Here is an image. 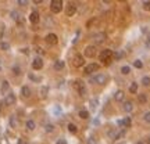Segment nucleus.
Here are the masks:
<instances>
[{
	"instance_id": "obj_1",
	"label": "nucleus",
	"mask_w": 150,
	"mask_h": 144,
	"mask_svg": "<svg viewBox=\"0 0 150 144\" xmlns=\"http://www.w3.org/2000/svg\"><path fill=\"white\" fill-rule=\"evenodd\" d=\"M113 50H110V49H106V50H103L102 53H100V55H99V58H100V61H103V64L104 65H108V64L111 62V57H113Z\"/></svg>"
},
{
	"instance_id": "obj_2",
	"label": "nucleus",
	"mask_w": 150,
	"mask_h": 144,
	"mask_svg": "<svg viewBox=\"0 0 150 144\" xmlns=\"http://www.w3.org/2000/svg\"><path fill=\"white\" fill-rule=\"evenodd\" d=\"M107 81H108V76H107V75H103V74H97V75H95V76L90 78L92 83H96V85H100V86L106 85Z\"/></svg>"
},
{
	"instance_id": "obj_3",
	"label": "nucleus",
	"mask_w": 150,
	"mask_h": 144,
	"mask_svg": "<svg viewBox=\"0 0 150 144\" xmlns=\"http://www.w3.org/2000/svg\"><path fill=\"white\" fill-rule=\"evenodd\" d=\"M50 10H51V13L58 14L60 11L63 10V2L61 0H51L50 2Z\"/></svg>"
},
{
	"instance_id": "obj_4",
	"label": "nucleus",
	"mask_w": 150,
	"mask_h": 144,
	"mask_svg": "<svg viewBox=\"0 0 150 144\" xmlns=\"http://www.w3.org/2000/svg\"><path fill=\"white\" fill-rule=\"evenodd\" d=\"M72 86H74V89L79 93V96H85L86 94V89H85V83L82 81H75L74 83H72Z\"/></svg>"
},
{
	"instance_id": "obj_5",
	"label": "nucleus",
	"mask_w": 150,
	"mask_h": 144,
	"mask_svg": "<svg viewBox=\"0 0 150 144\" xmlns=\"http://www.w3.org/2000/svg\"><path fill=\"white\" fill-rule=\"evenodd\" d=\"M90 39L96 42V45H100V43H103V42L107 39V35L103 33V32H97V33H93V35L90 36Z\"/></svg>"
},
{
	"instance_id": "obj_6",
	"label": "nucleus",
	"mask_w": 150,
	"mask_h": 144,
	"mask_svg": "<svg viewBox=\"0 0 150 144\" xmlns=\"http://www.w3.org/2000/svg\"><path fill=\"white\" fill-rule=\"evenodd\" d=\"M72 64H74V67H76V68L83 67V64H85V58H83V55H82V54H75V55H74V61H72Z\"/></svg>"
},
{
	"instance_id": "obj_7",
	"label": "nucleus",
	"mask_w": 150,
	"mask_h": 144,
	"mask_svg": "<svg viewBox=\"0 0 150 144\" xmlns=\"http://www.w3.org/2000/svg\"><path fill=\"white\" fill-rule=\"evenodd\" d=\"M95 55H96V46H88L85 49V57L93 58Z\"/></svg>"
},
{
	"instance_id": "obj_8",
	"label": "nucleus",
	"mask_w": 150,
	"mask_h": 144,
	"mask_svg": "<svg viewBox=\"0 0 150 144\" xmlns=\"http://www.w3.org/2000/svg\"><path fill=\"white\" fill-rule=\"evenodd\" d=\"M97 69H99V65H97V64H89V65L85 67L83 72H85L86 75H92L93 72H96Z\"/></svg>"
},
{
	"instance_id": "obj_9",
	"label": "nucleus",
	"mask_w": 150,
	"mask_h": 144,
	"mask_svg": "<svg viewBox=\"0 0 150 144\" xmlns=\"http://www.w3.org/2000/svg\"><path fill=\"white\" fill-rule=\"evenodd\" d=\"M75 13H76V6L74 4V3H70V4L67 6V9H66V14L68 15V17H74Z\"/></svg>"
},
{
	"instance_id": "obj_10",
	"label": "nucleus",
	"mask_w": 150,
	"mask_h": 144,
	"mask_svg": "<svg viewBox=\"0 0 150 144\" xmlns=\"http://www.w3.org/2000/svg\"><path fill=\"white\" fill-rule=\"evenodd\" d=\"M15 94L14 93H9L6 96V98H4V104L6 105H14V103H15Z\"/></svg>"
},
{
	"instance_id": "obj_11",
	"label": "nucleus",
	"mask_w": 150,
	"mask_h": 144,
	"mask_svg": "<svg viewBox=\"0 0 150 144\" xmlns=\"http://www.w3.org/2000/svg\"><path fill=\"white\" fill-rule=\"evenodd\" d=\"M46 42L49 43V45H51V46L57 45V42H58L57 35H54V33H49V35L46 36Z\"/></svg>"
},
{
	"instance_id": "obj_12",
	"label": "nucleus",
	"mask_w": 150,
	"mask_h": 144,
	"mask_svg": "<svg viewBox=\"0 0 150 144\" xmlns=\"http://www.w3.org/2000/svg\"><path fill=\"white\" fill-rule=\"evenodd\" d=\"M32 68L36 71H39V69H42L43 68V61H42V58H35L34 61H32Z\"/></svg>"
},
{
	"instance_id": "obj_13",
	"label": "nucleus",
	"mask_w": 150,
	"mask_h": 144,
	"mask_svg": "<svg viewBox=\"0 0 150 144\" xmlns=\"http://www.w3.org/2000/svg\"><path fill=\"white\" fill-rule=\"evenodd\" d=\"M39 19H40V17H39V13H38V11H32L31 15H29V21H31L32 24H38Z\"/></svg>"
},
{
	"instance_id": "obj_14",
	"label": "nucleus",
	"mask_w": 150,
	"mask_h": 144,
	"mask_svg": "<svg viewBox=\"0 0 150 144\" xmlns=\"http://www.w3.org/2000/svg\"><path fill=\"white\" fill-rule=\"evenodd\" d=\"M64 67H66V62H64L63 60H57V61L54 62V69L56 71H61Z\"/></svg>"
},
{
	"instance_id": "obj_15",
	"label": "nucleus",
	"mask_w": 150,
	"mask_h": 144,
	"mask_svg": "<svg viewBox=\"0 0 150 144\" xmlns=\"http://www.w3.org/2000/svg\"><path fill=\"white\" fill-rule=\"evenodd\" d=\"M122 110L125 111V112H131V111L133 110V104L131 101H125L124 105H122Z\"/></svg>"
},
{
	"instance_id": "obj_16",
	"label": "nucleus",
	"mask_w": 150,
	"mask_h": 144,
	"mask_svg": "<svg viewBox=\"0 0 150 144\" xmlns=\"http://www.w3.org/2000/svg\"><path fill=\"white\" fill-rule=\"evenodd\" d=\"M125 97V94H124V91L122 90H118V91H115V94H114V98L117 100V101H122Z\"/></svg>"
},
{
	"instance_id": "obj_17",
	"label": "nucleus",
	"mask_w": 150,
	"mask_h": 144,
	"mask_svg": "<svg viewBox=\"0 0 150 144\" xmlns=\"http://www.w3.org/2000/svg\"><path fill=\"white\" fill-rule=\"evenodd\" d=\"M21 94H22V97H29V96H31V89L28 86H22Z\"/></svg>"
},
{
	"instance_id": "obj_18",
	"label": "nucleus",
	"mask_w": 150,
	"mask_h": 144,
	"mask_svg": "<svg viewBox=\"0 0 150 144\" xmlns=\"http://www.w3.org/2000/svg\"><path fill=\"white\" fill-rule=\"evenodd\" d=\"M78 115H79V118H82V119H89V111H86V110H81Z\"/></svg>"
},
{
	"instance_id": "obj_19",
	"label": "nucleus",
	"mask_w": 150,
	"mask_h": 144,
	"mask_svg": "<svg viewBox=\"0 0 150 144\" xmlns=\"http://www.w3.org/2000/svg\"><path fill=\"white\" fill-rule=\"evenodd\" d=\"M9 87H10L9 82H7V81H3V82H2V93H7Z\"/></svg>"
},
{
	"instance_id": "obj_20",
	"label": "nucleus",
	"mask_w": 150,
	"mask_h": 144,
	"mask_svg": "<svg viewBox=\"0 0 150 144\" xmlns=\"http://www.w3.org/2000/svg\"><path fill=\"white\" fill-rule=\"evenodd\" d=\"M68 132H70V133H76L78 127H76V125H74V123H68Z\"/></svg>"
},
{
	"instance_id": "obj_21",
	"label": "nucleus",
	"mask_w": 150,
	"mask_h": 144,
	"mask_svg": "<svg viewBox=\"0 0 150 144\" xmlns=\"http://www.w3.org/2000/svg\"><path fill=\"white\" fill-rule=\"evenodd\" d=\"M47 91H49V87L47 86H42V89H40V94H42L43 98L47 97Z\"/></svg>"
},
{
	"instance_id": "obj_22",
	"label": "nucleus",
	"mask_w": 150,
	"mask_h": 144,
	"mask_svg": "<svg viewBox=\"0 0 150 144\" xmlns=\"http://www.w3.org/2000/svg\"><path fill=\"white\" fill-rule=\"evenodd\" d=\"M129 72H131V67L125 65V67H122V68H121V74H122V75H128Z\"/></svg>"
},
{
	"instance_id": "obj_23",
	"label": "nucleus",
	"mask_w": 150,
	"mask_h": 144,
	"mask_svg": "<svg viewBox=\"0 0 150 144\" xmlns=\"http://www.w3.org/2000/svg\"><path fill=\"white\" fill-rule=\"evenodd\" d=\"M10 126L11 127H17V119H15L14 115H11V117H10Z\"/></svg>"
},
{
	"instance_id": "obj_24",
	"label": "nucleus",
	"mask_w": 150,
	"mask_h": 144,
	"mask_svg": "<svg viewBox=\"0 0 150 144\" xmlns=\"http://www.w3.org/2000/svg\"><path fill=\"white\" fill-rule=\"evenodd\" d=\"M129 91H131V93H133V94H135L136 91H138V83H135V82H133L132 85L129 86Z\"/></svg>"
},
{
	"instance_id": "obj_25",
	"label": "nucleus",
	"mask_w": 150,
	"mask_h": 144,
	"mask_svg": "<svg viewBox=\"0 0 150 144\" xmlns=\"http://www.w3.org/2000/svg\"><path fill=\"white\" fill-rule=\"evenodd\" d=\"M35 126H36V125H35L34 121H28V122H27V129H28V130H34Z\"/></svg>"
},
{
	"instance_id": "obj_26",
	"label": "nucleus",
	"mask_w": 150,
	"mask_h": 144,
	"mask_svg": "<svg viewBox=\"0 0 150 144\" xmlns=\"http://www.w3.org/2000/svg\"><path fill=\"white\" fill-rule=\"evenodd\" d=\"M142 85H143V86H149L150 85V78L149 76H143V78H142Z\"/></svg>"
},
{
	"instance_id": "obj_27",
	"label": "nucleus",
	"mask_w": 150,
	"mask_h": 144,
	"mask_svg": "<svg viewBox=\"0 0 150 144\" xmlns=\"http://www.w3.org/2000/svg\"><path fill=\"white\" fill-rule=\"evenodd\" d=\"M133 67L138 68V69H140V68L143 67V62H142L140 60H136V61H133Z\"/></svg>"
},
{
	"instance_id": "obj_28",
	"label": "nucleus",
	"mask_w": 150,
	"mask_h": 144,
	"mask_svg": "<svg viewBox=\"0 0 150 144\" xmlns=\"http://www.w3.org/2000/svg\"><path fill=\"white\" fill-rule=\"evenodd\" d=\"M122 122H124V127H129V126H131V118H129V117L122 119Z\"/></svg>"
},
{
	"instance_id": "obj_29",
	"label": "nucleus",
	"mask_w": 150,
	"mask_h": 144,
	"mask_svg": "<svg viewBox=\"0 0 150 144\" xmlns=\"http://www.w3.org/2000/svg\"><path fill=\"white\" fill-rule=\"evenodd\" d=\"M0 49H2V50H9L10 45H9V43H6V42H2V43H0Z\"/></svg>"
},
{
	"instance_id": "obj_30",
	"label": "nucleus",
	"mask_w": 150,
	"mask_h": 144,
	"mask_svg": "<svg viewBox=\"0 0 150 144\" xmlns=\"http://www.w3.org/2000/svg\"><path fill=\"white\" fill-rule=\"evenodd\" d=\"M13 72H14V75H21V68H19L18 65H14L13 67Z\"/></svg>"
},
{
	"instance_id": "obj_31",
	"label": "nucleus",
	"mask_w": 150,
	"mask_h": 144,
	"mask_svg": "<svg viewBox=\"0 0 150 144\" xmlns=\"http://www.w3.org/2000/svg\"><path fill=\"white\" fill-rule=\"evenodd\" d=\"M138 98H139V103H142V104H145L146 101H147V97H146L145 94H139V97H138Z\"/></svg>"
},
{
	"instance_id": "obj_32",
	"label": "nucleus",
	"mask_w": 150,
	"mask_h": 144,
	"mask_svg": "<svg viewBox=\"0 0 150 144\" xmlns=\"http://www.w3.org/2000/svg\"><path fill=\"white\" fill-rule=\"evenodd\" d=\"M142 6H143V9L146 11H150V2H143V3H142Z\"/></svg>"
},
{
	"instance_id": "obj_33",
	"label": "nucleus",
	"mask_w": 150,
	"mask_h": 144,
	"mask_svg": "<svg viewBox=\"0 0 150 144\" xmlns=\"http://www.w3.org/2000/svg\"><path fill=\"white\" fill-rule=\"evenodd\" d=\"M143 121H145V122H147V123H150V111H149V112H146V114L143 115Z\"/></svg>"
},
{
	"instance_id": "obj_34",
	"label": "nucleus",
	"mask_w": 150,
	"mask_h": 144,
	"mask_svg": "<svg viewBox=\"0 0 150 144\" xmlns=\"http://www.w3.org/2000/svg\"><path fill=\"white\" fill-rule=\"evenodd\" d=\"M124 134H125V130L118 132V133L115 134V139H114V140H118V139H121V137H124Z\"/></svg>"
},
{
	"instance_id": "obj_35",
	"label": "nucleus",
	"mask_w": 150,
	"mask_h": 144,
	"mask_svg": "<svg viewBox=\"0 0 150 144\" xmlns=\"http://www.w3.org/2000/svg\"><path fill=\"white\" fill-rule=\"evenodd\" d=\"M107 134H108V137H111L113 140H114V139H115V134H117V133H115L114 130H110V132H108Z\"/></svg>"
},
{
	"instance_id": "obj_36",
	"label": "nucleus",
	"mask_w": 150,
	"mask_h": 144,
	"mask_svg": "<svg viewBox=\"0 0 150 144\" xmlns=\"http://www.w3.org/2000/svg\"><path fill=\"white\" fill-rule=\"evenodd\" d=\"M90 107L92 108H96L97 107V100H90Z\"/></svg>"
},
{
	"instance_id": "obj_37",
	"label": "nucleus",
	"mask_w": 150,
	"mask_h": 144,
	"mask_svg": "<svg viewBox=\"0 0 150 144\" xmlns=\"http://www.w3.org/2000/svg\"><path fill=\"white\" fill-rule=\"evenodd\" d=\"M53 130H54L53 125H46V132H53Z\"/></svg>"
},
{
	"instance_id": "obj_38",
	"label": "nucleus",
	"mask_w": 150,
	"mask_h": 144,
	"mask_svg": "<svg viewBox=\"0 0 150 144\" xmlns=\"http://www.w3.org/2000/svg\"><path fill=\"white\" fill-rule=\"evenodd\" d=\"M88 144H96V139L89 137V139H88Z\"/></svg>"
},
{
	"instance_id": "obj_39",
	"label": "nucleus",
	"mask_w": 150,
	"mask_h": 144,
	"mask_svg": "<svg viewBox=\"0 0 150 144\" xmlns=\"http://www.w3.org/2000/svg\"><path fill=\"white\" fill-rule=\"evenodd\" d=\"M18 4L19 6H27L28 2H27V0H18Z\"/></svg>"
},
{
	"instance_id": "obj_40",
	"label": "nucleus",
	"mask_w": 150,
	"mask_h": 144,
	"mask_svg": "<svg viewBox=\"0 0 150 144\" xmlns=\"http://www.w3.org/2000/svg\"><path fill=\"white\" fill-rule=\"evenodd\" d=\"M114 57H115L117 60H120V58H122V57H124V53H117Z\"/></svg>"
},
{
	"instance_id": "obj_41",
	"label": "nucleus",
	"mask_w": 150,
	"mask_h": 144,
	"mask_svg": "<svg viewBox=\"0 0 150 144\" xmlns=\"http://www.w3.org/2000/svg\"><path fill=\"white\" fill-rule=\"evenodd\" d=\"M56 144H67V140H66V139H60Z\"/></svg>"
},
{
	"instance_id": "obj_42",
	"label": "nucleus",
	"mask_w": 150,
	"mask_h": 144,
	"mask_svg": "<svg viewBox=\"0 0 150 144\" xmlns=\"http://www.w3.org/2000/svg\"><path fill=\"white\" fill-rule=\"evenodd\" d=\"M117 125H118L120 127H124V122H122V119H121V121H118V122H117Z\"/></svg>"
},
{
	"instance_id": "obj_43",
	"label": "nucleus",
	"mask_w": 150,
	"mask_h": 144,
	"mask_svg": "<svg viewBox=\"0 0 150 144\" xmlns=\"http://www.w3.org/2000/svg\"><path fill=\"white\" fill-rule=\"evenodd\" d=\"M138 144H146L145 141H138Z\"/></svg>"
},
{
	"instance_id": "obj_44",
	"label": "nucleus",
	"mask_w": 150,
	"mask_h": 144,
	"mask_svg": "<svg viewBox=\"0 0 150 144\" xmlns=\"http://www.w3.org/2000/svg\"><path fill=\"white\" fill-rule=\"evenodd\" d=\"M18 144H22V140H19V141H18Z\"/></svg>"
}]
</instances>
